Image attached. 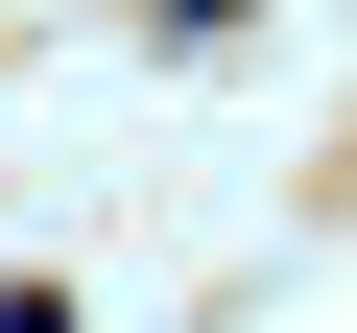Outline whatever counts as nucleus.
<instances>
[{"label":"nucleus","mask_w":357,"mask_h":333,"mask_svg":"<svg viewBox=\"0 0 357 333\" xmlns=\"http://www.w3.org/2000/svg\"><path fill=\"white\" fill-rule=\"evenodd\" d=\"M0 333H72V286H0Z\"/></svg>","instance_id":"1"}]
</instances>
